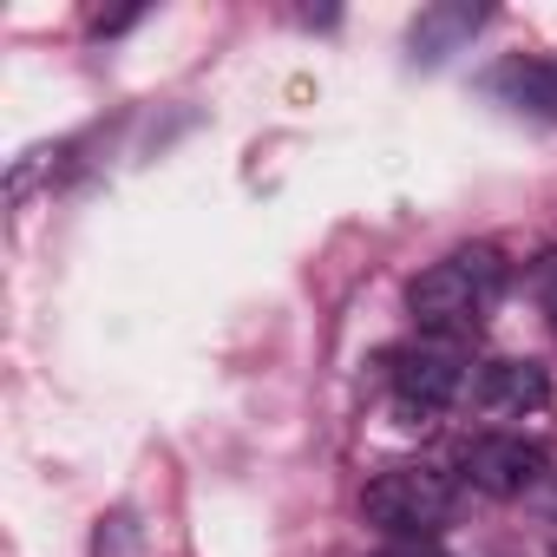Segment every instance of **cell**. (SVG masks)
<instances>
[{"mask_svg": "<svg viewBox=\"0 0 557 557\" xmlns=\"http://www.w3.org/2000/svg\"><path fill=\"white\" fill-rule=\"evenodd\" d=\"M505 283H511V269L492 243H466L453 256H440L433 269L413 275V289H407V309L420 322V335H440V342H466L485 329V315L505 302Z\"/></svg>", "mask_w": 557, "mask_h": 557, "instance_id": "cell-1", "label": "cell"}, {"mask_svg": "<svg viewBox=\"0 0 557 557\" xmlns=\"http://www.w3.org/2000/svg\"><path fill=\"white\" fill-rule=\"evenodd\" d=\"M472 400L498 420H524V413H544L550 407V374L537 361H485L479 381H472Z\"/></svg>", "mask_w": 557, "mask_h": 557, "instance_id": "cell-5", "label": "cell"}, {"mask_svg": "<svg viewBox=\"0 0 557 557\" xmlns=\"http://www.w3.org/2000/svg\"><path fill=\"white\" fill-rule=\"evenodd\" d=\"M531 289L544 296V309L557 315V249H544L537 262H531Z\"/></svg>", "mask_w": 557, "mask_h": 557, "instance_id": "cell-8", "label": "cell"}, {"mask_svg": "<svg viewBox=\"0 0 557 557\" xmlns=\"http://www.w3.org/2000/svg\"><path fill=\"white\" fill-rule=\"evenodd\" d=\"M485 92L505 99L511 112L557 119V60H505L498 73H485Z\"/></svg>", "mask_w": 557, "mask_h": 557, "instance_id": "cell-6", "label": "cell"}, {"mask_svg": "<svg viewBox=\"0 0 557 557\" xmlns=\"http://www.w3.org/2000/svg\"><path fill=\"white\" fill-rule=\"evenodd\" d=\"M550 557H557V550H550Z\"/></svg>", "mask_w": 557, "mask_h": 557, "instance_id": "cell-10", "label": "cell"}, {"mask_svg": "<svg viewBox=\"0 0 557 557\" xmlns=\"http://www.w3.org/2000/svg\"><path fill=\"white\" fill-rule=\"evenodd\" d=\"M459 479L485 498H524L550 479V446L524 433H479L459 453Z\"/></svg>", "mask_w": 557, "mask_h": 557, "instance_id": "cell-4", "label": "cell"}, {"mask_svg": "<svg viewBox=\"0 0 557 557\" xmlns=\"http://www.w3.org/2000/svg\"><path fill=\"white\" fill-rule=\"evenodd\" d=\"M374 557H446L440 544H387V550H374Z\"/></svg>", "mask_w": 557, "mask_h": 557, "instance_id": "cell-9", "label": "cell"}, {"mask_svg": "<svg viewBox=\"0 0 557 557\" xmlns=\"http://www.w3.org/2000/svg\"><path fill=\"white\" fill-rule=\"evenodd\" d=\"M459 505V479H446L440 466H381L361 485V518L374 531H387L394 544H433L453 524Z\"/></svg>", "mask_w": 557, "mask_h": 557, "instance_id": "cell-2", "label": "cell"}, {"mask_svg": "<svg viewBox=\"0 0 557 557\" xmlns=\"http://www.w3.org/2000/svg\"><path fill=\"white\" fill-rule=\"evenodd\" d=\"M387 394H394L400 426H433L466 394V348L440 342V335H420L413 348L387 355Z\"/></svg>", "mask_w": 557, "mask_h": 557, "instance_id": "cell-3", "label": "cell"}, {"mask_svg": "<svg viewBox=\"0 0 557 557\" xmlns=\"http://www.w3.org/2000/svg\"><path fill=\"white\" fill-rule=\"evenodd\" d=\"M479 21H485V8H426V14L413 21V60H420V66H440L459 40L479 34Z\"/></svg>", "mask_w": 557, "mask_h": 557, "instance_id": "cell-7", "label": "cell"}]
</instances>
